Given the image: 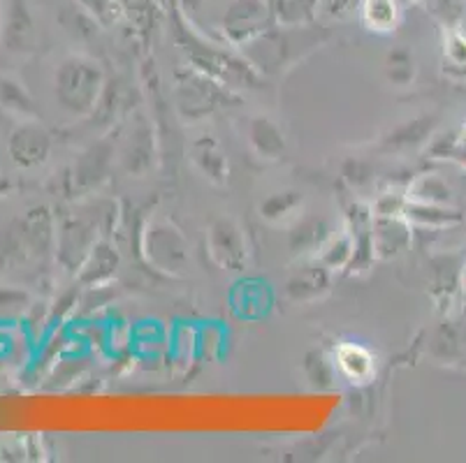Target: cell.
<instances>
[{
    "mask_svg": "<svg viewBox=\"0 0 466 463\" xmlns=\"http://www.w3.org/2000/svg\"><path fill=\"white\" fill-rule=\"evenodd\" d=\"M362 12H364V19L370 21L374 28L383 31V28L395 24L397 5H395V0H364Z\"/></svg>",
    "mask_w": 466,
    "mask_h": 463,
    "instance_id": "obj_1",
    "label": "cell"
},
{
    "mask_svg": "<svg viewBox=\"0 0 466 463\" xmlns=\"http://www.w3.org/2000/svg\"><path fill=\"white\" fill-rule=\"evenodd\" d=\"M436 12H443V15L457 12V0H439V3H436Z\"/></svg>",
    "mask_w": 466,
    "mask_h": 463,
    "instance_id": "obj_2",
    "label": "cell"
}]
</instances>
